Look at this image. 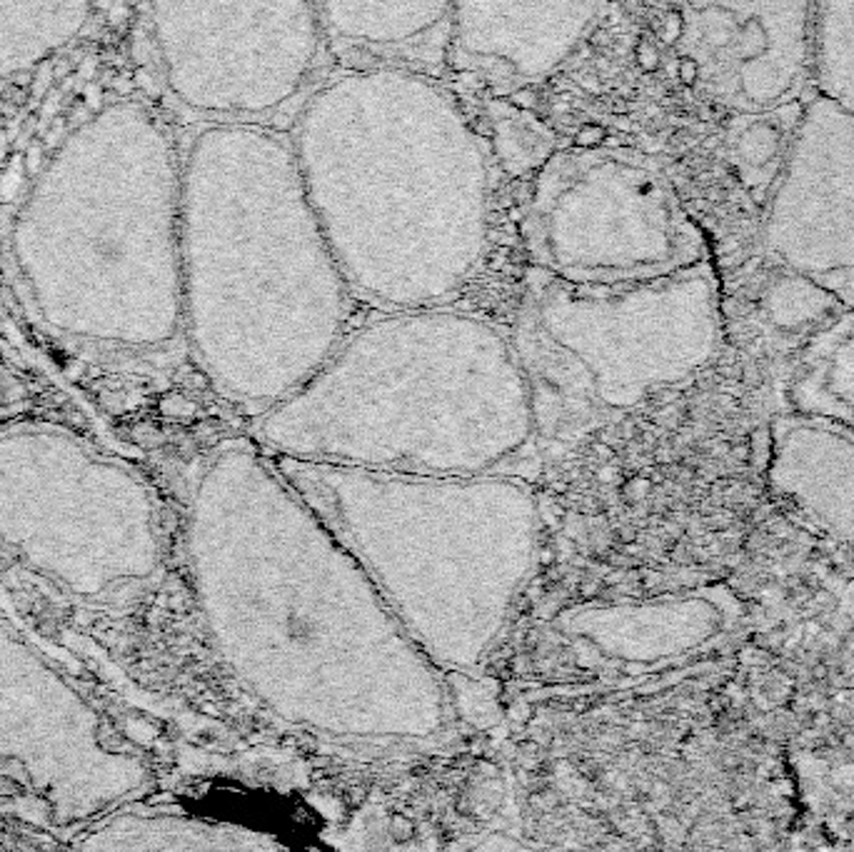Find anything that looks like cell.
<instances>
[{
  "instance_id": "11",
  "label": "cell",
  "mask_w": 854,
  "mask_h": 852,
  "mask_svg": "<svg viewBox=\"0 0 854 852\" xmlns=\"http://www.w3.org/2000/svg\"><path fill=\"white\" fill-rule=\"evenodd\" d=\"M740 618L725 588L660 595L637 603H590L565 610L557 628L590 670L655 673L715 648Z\"/></svg>"
},
{
  "instance_id": "5",
  "label": "cell",
  "mask_w": 854,
  "mask_h": 852,
  "mask_svg": "<svg viewBox=\"0 0 854 852\" xmlns=\"http://www.w3.org/2000/svg\"><path fill=\"white\" fill-rule=\"evenodd\" d=\"M270 458L437 668L485 665L537 563L540 505L530 485L502 473H383Z\"/></svg>"
},
{
  "instance_id": "7",
  "label": "cell",
  "mask_w": 854,
  "mask_h": 852,
  "mask_svg": "<svg viewBox=\"0 0 854 852\" xmlns=\"http://www.w3.org/2000/svg\"><path fill=\"white\" fill-rule=\"evenodd\" d=\"M520 233L535 273L580 285L660 278L710 258L665 170L615 145L552 153L527 188Z\"/></svg>"
},
{
  "instance_id": "15",
  "label": "cell",
  "mask_w": 854,
  "mask_h": 852,
  "mask_svg": "<svg viewBox=\"0 0 854 852\" xmlns=\"http://www.w3.org/2000/svg\"><path fill=\"white\" fill-rule=\"evenodd\" d=\"M787 398L795 413L854 425V308L840 310L807 343Z\"/></svg>"
},
{
  "instance_id": "10",
  "label": "cell",
  "mask_w": 854,
  "mask_h": 852,
  "mask_svg": "<svg viewBox=\"0 0 854 852\" xmlns=\"http://www.w3.org/2000/svg\"><path fill=\"white\" fill-rule=\"evenodd\" d=\"M680 48L697 88L762 113L810 88L815 0H680Z\"/></svg>"
},
{
  "instance_id": "3",
  "label": "cell",
  "mask_w": 854,
  "mask_h": 852,
  "mask_svg": "<svg viewBox=\"0 0 854 852\" xmlns=\"http://www.w3.org/2000/svg\"><path fill=\"white\" fill-rule=\"evenodd\" d=\"M183 325L213 388L250 415L335 353L355 298L278 125L210 123L183 165Z\"/></svg>"
},
{
  "instance_id": "14",
  "label": "cell",
  "mask_w": 854,
  "mask_h": 852,
  "mask_svg": "<svg viewBox=\"0 0 854 852\" xmlns=\"http://www.w3.org/2000/svg\"><path fill=\"white\" fill-rule=\"evenodd\" d=\"M333 55L345 65H393L442 75L452 0H315Z\"/></svg>"
},
{
  "instance_id": "2",
  "label": "cell",
  "mask_w": 854,
  "mask_h": 852,
  "mask_svg": "<svg viewBox=\"0 0 854 852\" xmlns=\"http://www.w3.org/2000/svg\"><path fill=\"white\" fill-rule=\"evenodd\" d=\"M285 133L355 303L450 305L477 278L492 240V163L440 75L343 65Z\"/></svg>"
},
{
  "instance_id": "13",
  "label": "cell",
  "mask_w": 854,
  "mask_h": 852,
  "mask_svg": "<svg viewBox=\"0 0 854 852\" xmlns=\"http://www.w3.org/2000/svg\"><path fill=\"white\" fill-rule=\"evenodd\" d=\"M767 485L802 523L854 543V425L795 410L777 418Z\"/></svg>"
},
{
  "instance_id": "4",
  "label": "cell",
  "mask_w": 854,
  "mask_h": 852,
  "mask_svg": "<svg viewBox=\"0 0 854 852\" xmlns=\"http://www.w3.org/2000/svg\"><path fill=\"white\" fill-rule=\"evenodd\" d=\"M537 433L515 340L450 305L378 310L255 418L275 458L415 475L497 473Z\"/></svg>"
},
{
  "instance_id": "18",
  "label": "cell",
  "mask_w": 854,
  "mask_h": 852,
  "mask_svg": "<svg viewBox=\"0 0 854 852\" xmlns=\"http://www.w3.org/2000/svg\"><path fill=\"white\" fill-rule=\"evenodd\" d=\"M800 100L780 105V108L762 110V113H737L735 148L737 168H740L742 180L752 190H770L785 163L787 148H790L792 133H795L797 118L802 110Z\"/></svg>"
},
{
  "instance_id": "1",
  "label": "cell",
  "mask_w": 854,
  "mask_h": 852,
  "mask_svg": "<svg viewBox=\"0 0 854 852\" xmlns=\"http://www.w3.org/2000/svg\"><path fill=\"white\" fill-rule=\"evenodd\" d=\"M188 555L215 650L275 718L370 748L450 730L442 670L253 438L220 445L200 470Z\"/></svg>"
},
{
  "instance_id": "19",
  "label": "cell",
  "mask_w": 854,
  "mask_h": 852,
  "mask_svg": "<svg viewBox=\"0 0 854 852\" xmlns=\"http://www.w3.org/2000/svg\"><path fill=\"white\" fill-rule=\"evenodd\" d=\"M38 160H40V148L38 145H33L28 153V170L30 173H35V168H38Z\"/></svg>"
},
{
  "instance_id": "12",
  "label": "cell",
  "mask_w": 854,
  "mask_h": 852,
  "mask_svg": "<svg viewBox=\"0 0 854 852\" xmlns=\"http://www.w3.org/2000/svg\"><path fill=\"white\" fill-rule=\"evenodd\" d=\"M602 0H452L447 68L495 90L555 73L590 33Z\"/></svg>"
},
{
  "instance_id": "6",
  "label": "cell",
  "mask_w": 854,
  "mask_h": 852,
  "mask_svg": "<svg viewBox=\"0 0 854 852\" xmlns=\"http://www.w3.org/2000/svg\"><path fill=\"white\" fill-rule=\"evenodd\" d=\"M517 355L532 400L567 423L617 415L687 383L725 343L710 258L650 280L580 285L532 270L517 313Z\"/></svg>"
},
{
  "instance_id": "8",
  "label": "cell",
  "mask_w": 854,
  "mask_h": 852,
  "mask_svg": "<svg viewBox=\"0 0 854 852\" xmlns=\"http://www.w3.org/2000/svg\"><path fill=\"white\" fill-rule=\"evenodd\" d=\"M155 33L170 90L210 123L293 118L330 73L315 0H155Z\"/></svg>"
},
{
  "instance_id": "17",
  "label": "cell",
  "mask_w": 854,
  "mask_h": 852,
  "mask_svg": "<svg viewBox=\"0 0 854 852\" xmlns=\"http://www.w3.org/2000/svg\"><path fill=\"white\" fill-rule=\"evenodd\" d=\"M810 88L854 115V0H815Z\"/></svg>"
},
{
  "instance_id": "16",
  "label": "cell",
  "mask_w": 854,
  "mask_h": 852,
  "mask_svg": "<svg viewBox=\"0 0 854 852\" xmlns=\"http://www.w3.org/2000/svg\"><path fill=\"white\" fill-rule=\"evenodd\" d=\"M108 840H98V848H143V850H283L288 843L273 833L253 830L248 825L208 820L198 815L153 813L123 815L100 830Z\"/></svg>"
},
{
  "instance_id": "9",
  "label": "cell",
  "mask_w": 854,
  "mask_h": 852,
  "mask_svg": "<svg viewBox=\"0 0 854 852\" xmlns=\"http://www.w3.org/2000/svg\"><path fill=\"white\" fill-rule=\"evenodd\" d=\"M765 250L854 308V115L815 90L767 190Z\"/></svg>"
}]
</instances>
